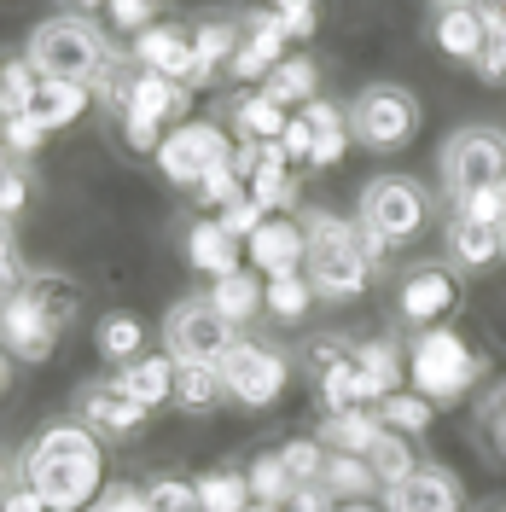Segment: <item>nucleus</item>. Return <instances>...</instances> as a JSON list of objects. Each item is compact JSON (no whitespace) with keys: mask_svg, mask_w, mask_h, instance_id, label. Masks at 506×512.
<instances>
[{"mask_svg":"<svg viewBox=\"0 0 506 512\" xmlns=\"http://www.w3.org/2000/svg\"><path fill=\"white\" fill-rule=\"evenodd\" d=\"M349 123H338V128H315V158H309V169H332V163H344V152H349Z\"/></svg>","mask_w":506,"mask_h":512,"instance_id":"54","label":"nucleus"},{"mask_svg":"<svg viewBox=\"0 0 506 512\" xmlns=\"http://www.w3.org/2000/svg\"><path fill=\"white\" fill-rule=\"evenodd\" d=\"M355 367H361V384H367V402L379 408L384 396L408 390V344L396 332H379V338H361L355 344Z\"/></svg>","mask_w":506,"mask_h":512,"instance_id":"18","label":"nucleus"},{"mask_svg":"<svg viewBox=\"0 0 506 512\" xmlns=\"http://www.w3.org/2000/svg\"><path fill=\"white\" fill-rule=\"evenodd\" d=\"M355 222L367 227L379 245L402 251V245H413V239L425 233L431 198H425V187H419L413 175H373V181L361 187V198H355Z\"/></svg>","mask_w":506,"mask_h":512,"instance_id":"5","label":"nucleus"},{"mask_svg":"<svg viewBox=\"0 0 506 512\" xmlns=\"http://www.w3.org/2000/svg\"><path fill=\"white\" fill-rule=\"evenodd\" d=\"M285 18V30H291V41H309V35L320 30V12H315V0H285V6H274Z\"/></svg>","mask_w":506,"mask_h":512,"instance_id":"55","label":"nucleus"},{"mask_svg":"<svg viewBox=\"0 0 506 512\" xmlns=\"http://www.w3.org/2000/svg\"><path fill=\"white\" fill-rule=\"evenodd\" d=\"M239 35H245V24H239V18H204V24L192 30V47H198V88H210L216 76H227V70H233Z\"/></svg>","mask_w":506,"mask_h":512,"instance_id":"26","label":"nucleus"},{"mask_svg":"<svg viewBox=\"0 0 506 512\" xmlns=\"http://www.w3.org/2000/svg\"><path fill=\"white\" fill-rule=\"evenodd\" d=\"M466 303V286H460V268L454 262H419L408 268V280L396 291V315L408 320L413 332H431V326H448Z\"/></svg>","mask_w":506,"mask_h":512,"instance_id":"11","label":"nucleus"},{"mask_svg":"<svg viewBox=\"0 0 506 512\" xmlns=\"http://www.w3.org/2000/svg\"><path fill=\"white\" fill-rule=\"evenodd\" d=\"M501 251H506V227H501Z\"/></svg>","mask_w":506,"mask_h":512,"instance_id":"62","label":"nucleus"},{"mask_svg":"<svg viewBox=\"0 0 506 512\" xmlns=\"http://www.w3.org/2000/svg\"><path fill=\"white\" fill-rule=\"evenodd\" d=\"M192 483H198V507L204 512H251L256 507L245 466H216V472H198Z\"/></svg>","mask_w":506,"mask_h":512,"instance_id":"34","label":"nucleus"},{"mask_svg":"<svg viewBox=\"0 0 506 512\" xmlns=\"http://www.w3.org/2000/svg\"><path fill=\"white\" fill-rule=\"evenodd\" d=\"M0 344L12 361H24V367H41L47 355L59 350V332L47 326V315L35 309L30 297L18 291V297H6V309H0Z\"/></svg>","mask_w":506,"mask_h":512,"instance_id":"17","label":"nucleus"},{"mask_svg":"<svg viewBox=\"0 0 506 512\" xmlns=\"http://www.w3.org/2000/svg\"><path fill=\"white\" fill-rule=\"evenodd\" d=\"M88 105H94V82H47V76H41V94H35L30 117H41V128L53 134V128L82 123Z\"/></svg>","mask_w":506,"mask_h":512,"instance_id":"29","label":"nucleus"},{"mask_svg":"<svg viewBox=\"0 0 506 512\" xmlns=\"http://www.w3.org/2000/svg\"><path fill=\"white\" fill-rule=\"evenodd\" d=\"M24 204H30V169L18 158H6V169H0V216H6V227L24 216Z\"/></svg>","mask_w":506,"mask_h":512,"instance_id":"47","label":"nucleus"},{"mask_svg":"<svg viewBox=\"0 0 506 512\" xmlns=\"http://www.w3.org/2000/svg\"><path fill=\"white\" fill-rule=\"evenodd\" d=\"M94 350H99V361L128 367L134 355H146V320L134 315V309H105L94 320Z\"/></svg>","mask_w":506,"mask_h":512,"instance_id":"27","label":"nucleus"},{"mask_svg":"<svg viewBox=\"0 0 506 512\" xmlns=\"http://www.w3.org/2000/svg\"><path fill=\"white\" fill-rule=\"evenodd\" d=\"M24 297H30V303L41 309V315H47V326H53L59 338L70 332V326H76V320H82V286H76L70 274L35 268V274H30V286H24Z\"/></svg>","mask_w":506,"mask_h":512,"instance_id":"22","label":"nucleus"},{"mask_svg":"<svg viewBox=\"0 0 506 512\" xmlns=\"http://www.w3.org/2000/svg\"><path fill=\"white\" fill-rule=\"evenodd\" d=\"M315 437L332 454H373V443L384 437V419L379 408H349V414H320Z\"/></svg>","mask_w":506,"mask_h":512,"instance_id":"25","label":"nucleus"},{"mask_svg":"<svg viewBox=\"0 0 506 512\" xmlns=\"http://www.w3.org/2000/svg\"><path fill=\"white\" fill-rule=\"evenodd\" d=\"M41 94V70L30 59H6L0 70V117H30Z\"/></svg>","mask_w":506,"mask_h":512,"instance_id":"40","label":"nucleus"},{"mask_svg":"<svg viewBox=\"0 0 506 512\" xmlns=\"http://www.w3.org/2000/svg\"><path fill=\"white\" fill-rule=\"evenodd\" d=\"M245 478H251V495L256 507H285L291 495H297V478H291V466H285L280 448H262L245 460Z\"/></svg>","mask_w":506,"mask_h":512,"instance_id":"35","label":"nucleus"},{"mask_svg":"<svg viewBox=\"0 0 506 512\" xmlns=\"http://www.w3.org/2000/svg\"><path fill=\"white\" fill-rule=\"evenodd\" d=\"M303 233H309L303 274L315 280L320 303H355V297H367V286H373V274L384 268L390 245H379L355 216H338V210H309L303 216Z\"/></svg>","mask_w":506,"mask_h":512,"instance_id":"2","label":"nucleus"},{"mask_svg":"<svg viewBox=\"0 0 506 512\" xmlns=\"http://www.w3.org/2000/svg\"><path fill=\"white\" fill-rule=\"evenodd\" d=\"M146 495H152V512H204V507H198V483L175 478V472L146 478Z\"/></svg>","mask_w":506,"mask_h":512,"instance_id":"44","label":"nucleus"},{"mask_svg":"<svg viewBox=\"0 0 506 512\" xmlns=\"http://www.w3.org/2000/svg\"><path fill=\"white\" fill-rule=\"evenodd\" d=\"M187 262L198 274H210V280H227V274L251 268V262H245V239H233L222 227V216H198V222L187 227Z\"/></svg>","mask_w":506,"mask_h":512,"instance_id":"20","label":"nucleus"},{"mask_svg":"<svg viewBox=\"0 0 506 512\" xmlns=\"http://www.w3.org/2000/svg\"><path fill=\"white\" fill-rule=\"evenodd\" d=\"M204 297H210V303L239 326V332H245L251 320L268 315V280H256V268H239V274H227V280H210Z\"/></svg>","mask_w":506,"mask_h":512,"instance_id":"23","label":"nucleus"},{"mask_svg":"<svg viewBox=\"0 0 506 512\" xmlns=\"http://www.w3.org/2000/svg\"><path fill=\"white\" fill-rule=\"evenodd\" d=\"M216 216H222V227L233 233V239H251L256 227L268 222V204H262L256 192H239V198H233V204H222Z\"/></svg>","mask_w":506,"mask_h":512,"instance_id":"46","label":"nucleus"},{"mask_svg":"<svg viewBox=\"0 0 506 512\" xmlns=\"http://www.w3.org/2000/svg\"><path fill=\"white\" fill-rule=\"evenodd\" d=\"M222 384H227V402L233 408H251V414H262V408H274L285 396V384H291V355L280 350V344H268V338H239L233 350H227L222 361Z\"/></svg>","mask_w":506,"mask_h":512,"instance_id":"8","label":"nucleus"},{"mask_svg":"<svg viewBox=\"0 0 506 512\" xmlns=\"http://www.w3.org/2000/svg\"><path fill=\"white\" fill-rule=\"evenodd\" d=\"M443 251H448V262H454L460 274H483V268H495V262L506 256L501 251V233H495V227L466 222V216H454V222H448Z\"/></svg>","mask_w":506,"mask_h":512,"instance_id":"24","label":"nucleus"},{"mask_svg":"<svg viewBox=\"0 0 506 512\" xmlns=\"http://www.w3.org/2000/svg\"><path fill=\"white\" fill-rule=\"evenodd\" d=\"M99 6H105V0H76V12H99Z\"/></svg>","mask_w":506,"mask_h":512,"instance_id":"59","label":"nucleus"},{"mask_svg":"<svg viewBox=\"0 0 506 512\" xmlns=\"http://www.w3.org/2000/svg\"><path fill=\"white\" fill-rule=\"evenodd\" d=\"M437 6H448V0H437Z\"/></svg>","mask_w":506,"mask_h":512,"instance_id":"64","label":"nucleus"},{"mask_svg":"<svg viewBox=\"0 0 506 512\" xmlns=\"http://www.w3.org/2000/svg\"><path fill=\"white\" fill-rule=\"evenodd\" d=\"M274 146H280V152H285L291 163H309V158H315V123H309V117L297 111V117L285 123V134L274 140Z\"/></svg>","mask_w":506,"mask_h":512,"instance_id":"53","label":"nucleus"},{"mask_svg":"<svg viewBox=\"0 0 506 512\" xmlns=\"http://www.w3.org/2000/svg\"><path fill=\"white\" fill-rule=\"evenodd\" d=\"M12 460L53 512H94V501L105 495V437L76 414L47 419Z\"/></svg>","mask_w":506,"mask_h":512,"instance_id":"1","label":"nucleus"},{"mask_svg":"<svg viewBox=\"0 0 506 512\" xmlns=\"http://www.w3.org/2000/svg\"><path fill=\"white\" fill-rule=\"evenodd\" d=\"M152 12H158V0H105V18H111L123 35L152 30Z\"/></svg>","mask_w":506,"mask_h":512,"instance_id":"51","label":"nucleus"},{"mask_svg":"<svg viewBox=\"0 0 506 512\" xmlns=\"http://www.w3.org/2000/svg\"><path fill=\"white\" fill-rule=\"evenodd\" d=\"M128 53H134L140 70H158L169 82L198 88V47H192V30H181V24H152V30H140Z\"/></svg>","mask_w":506,"mask_h":512,"instance_id":"15","label":"nucleus"},{"mask_svg":"<svg viewBox=\"0 0 506 512\" xmlns=\"http://www.w3.org/2000/svg\"><path fill=\"white\" fill-rule=\"evenodd\" d=\"M320 303L315 280L297 268V274H274L268 280V315L280 320V326H297V320H309V309Z\"/></svg>","mask_w":506,"mask_h":512,"instance_id":"38","label":"nucleus"},{"mask_svg":"<svg viewBox=\"0 0 506 512\" xmlns=\"http://www.w3.org/2000/svg\"><path fill=\"white\" fill-rule=\"evenodd\" d=\"M94 512H152V495H146V483H105Z\"/></svg>","mask_w":506,"mask_h":512,"instance_id":"52","label":"nucleus"},{"mask_svg":"<svg viewBox=\"0 0 506 512\" xmlns=\"http://www.w3.org/2000/svg\"><path fill=\"white\" fill-rule=\"evenodd\" d=\"M472 448L483 460H495L506 466V379L489 384L483 396H477V414H472Z\"/></svg>","mask_w":506,"mask_h":512,"instance_id":"33","label":"nucleus"},{"mask_svg":"<svg viewBox=\"0 0 506 512\" xmlns=\"http://www.w3.org/2000/svg\"><path fill=\"white\" fill-rule=\"evenodd\" d=\"M268 6H285V0H268Z\"/></svg>","mask_w":506,"mask_h":512,"instance_id":"63","label":"nucleus"},{"mask_svg":"<svg viewBox=\"0 0 506 512\" xmlns=\"http://www.w3.org/2000/svg\"><path fill=\"white\" fill-rule=\"evenodd\" d=\"M233 146H239V134H227L222 123H181V128H169L163 134V146H158V175L169 181V187H192L198 192V181L210 175V169H222L227 158H233Z\"/></svg>","mask_w":506,"mask_h":512,"instance_id":"10","label":"nucleus"},{"mask_svg":"<svg viewBox=\"0 0 506 512\" xmlns=\"http://www.w3.org/2000/svg\"><path fill=\"white\" fill-rule=\"evenodd\" d=\"M251 512H280V507H251Z\"/></svg>","mask_w":506,"mask_h":512,"instance_id":"61","label":"nucleus"},{"mask_svg":"<svg viewBox=\"0 0 506 512\" xmlns=\"http://www.w3.org/2000/svg\"><path fill=\"white\" fill-rule=\"evenodd\" d=\"M384 512H466V483L443 460H419V472L384 489Z\"/></svg>","mask_w":506,"mask_h":512,"instance_id":"14","label":"nucleus"},{"mask_svg":"<svg viewBox=\"0 0 506 512\" xmlns=\"http://www.w3.org/2000/svg\"><path fill=\"white\" fill-rule=\"evenodd\" d=\"M367 460H373V472H379L384 489H396L402 478H413V472H419V448H413V437H402V431H384Z\"/></svg>","mask_w":506,"mask_h":512,"instance_id":"41","label":"nucleus"},{"mask_svg":"<svg viewBox=\"0 0 506 512\" xmlns=\"http://www.w3.org/2000/svg\"><path fill=\"white\" fill-rule=\"evenodd\" d=\"M251 192L268 204V216H291V210H297L303 187H297L291 158H285L280 146H268V152H262V163H256V175H251Z\"/></svg>","mask_w":506,"mask_h":512,"instance_id":"31","label":"nucleus"},{"mask_svg":"<svg viewBox=\"0 0 506 512\" xmlns=\"http://www.w3.org/2000/svg\"><path fill=\"white\" fill-rule=\"evenodd\" d=\"M24 59L47 76V82H94L105 59H111V41L88 12H59V18H41L24 41Z\"/></svg>","mask_w":506,"mask_h":512,"instance_id":"3","label":"nucleus"},{"mask_svg":"<svg viewBox=\"0 0 506 512\" xmlns=\"http://www.w3.org/2000/svg\"><path fill=\"white\" fill-rule=\"evenodd\" d=\"M472 6L489 18V24H506V0H472Z\"/></svg>","mask_w":506,"mask_h":512,"instance_id":"57","label":"nucleus"},{"mask_svg":"<svg viewBox=\"0 0 506 512\" xmlns=\"http://www.w3.org/2000/svg\"><path fill=\"white\" fill-rule=\"evenodd\" d=\"M280 454H285V466H291V478H297V489L320 483L326 478V460H332V448L320 443L315 431H309V437H285Z\"/></svg>","mask_w":506,"mask_h":512,"instance_id":"42","label":"nucleus"},{"mask_svg":"<svg viewBox=\"0 0 506 512\" xmlns=\"http://www.w3.org/2000/svg\"><path fill=\"white\" fill-rule=\"evenodd\" d=\"M379 419H384V431H402V437H431V425H437V402L431 396H419V390H396V396H384L379 402Z\"/></svg>","mask_w":506,"mask_h":512,"instance_id":"37","label":"nucleus"},{"mask_svg":"<svg viewBox=\"0 0 506 512\" xmlns=\"http://www.w3.org/2000/svg\"><path fill=\"white\" fill-rule=\"evenodd\" d=\"M320 489H326L332 501H379L384 483H379V472H373V460H367V454H332Z\"/></svg>","mask_w":506,"mask_h":512,"instance_id":"32","label":"nucleus"},{"mask_svg":"<svg viewBox=\"0 0 506 512\" xmlns=\"http://www.w3.org/2000/svg\"><path fill=\"white\" fill-rule=\"evenodd\" d=\"M454 216H466V222L495 227V233H501V227H506V181H501V187H477V192H466V198L454 204Z\"/></svg>","mask_w":506,"mask_h":512,"instance_id":"45","label":"nucleus"},{"mask_svg":"<svg viewBox=\"0 0 506 512\" xmlns=\"http://www.w3.org/2000/svg\"><path fill=\"white\" fill-rule=\"evenodd\" d=\"M227 402V384H222V367H210V361H181V373H175V408L181 414H216Z\"/></svg>","mask_w":506,"mask_h":512,"instance_id":"30","label":"nucleus"},{"mask_svg":"<svg viewBox=\"0 0 506 512\" xmlns=\"http://www.w3.org/2000/svg\"><path fill=\"white\" fill-rule=\"evenodd\" d=\"M483 512H506V501H489V507H483Z\"/></svg>","mask_w":506,"mask_h":512,"instance_id":"60","label":"nucleus"},{"mask_svg":"<svg viewBox=\"0 0 506 512\" xmlns=\"http://www.w3.org/2000/svg\"><path fill=\"white\" fill-rule=\"evenodd\" d=\"M332 512H384V501H338Z\"/></svg>","mask_w":506,"mask_h":512,"instance_id":"58","label":"nucleus"},{"mask_svg":"<svg viewBox=\"0 0 506 512\" xmlns=\"http://www.w3.org/2000/svg\"><path fill=\"white\" fill-rule=\"evenodd\" d=\"M47 146V128H41V117H6V158H35Z\"/></svg>","mask_w":506,"mask_h":512,"instance_id":"49","label":"nucleus"},{"mask_svg":"<svg viewBox=\"0 0 506 512\" xmlns=\"http://www.w3.org/2000/svg\"><path fill=\"white\" fill-rule=\"evenodd\" d=\"M349 134L367 152H408L419 134V99L402 82H367L349 99Z\"/></svg>","mask_w":506,"mask_h":512,"instance_id":"6","label":"nucleus"},{"mask_svg":"<svg viewBox=\"0 0 506 512\" xmlns=\"http://www.w3.org/2000/svg\"><path fill=\"white\" fill-rule=\"evenodd\" d=\"M355 344H361V338H344V332H320V338H309V344H303V355H297L303 379L315 384L320 373H332L338 361H349V355H355Z\"/></svg>","mask_w":506,"mask_h":512,"instance_id":"43","label":"nucleus"},{"mask_svg":"<svg viewBox=\"0 0 506 512\" xmlns=\"http://www.w3.org/2000/svg\"><path fill=\"white\" fill-rule=\"evenodd\" d=\"M443 192L460 204L477 187H501L506 181V128L495 123H466L443 140V158H437Z\"/></svg>","mask_w":506,"mask_h":512,"instance_id":"7","label":"nucleus"},{"mask_svg":"<svg viewBox=\"0 0 506 512\" xmlns=\"http://www.w3.org/2000/svg\"><path fill=\"white\" fill-rule=\"evenodd\" d=\"M291 117H297V111H285L280 99L262 94V88H256V94H239V99H233V134H239V140H262V146H274V140L285 134V123H291Z\"/></svg>","mask_w":506,"mask_h":512,"instance_id":"28","label":"nucleus"},{"mask_svg":"<svg viewBox=\"0 0 506 512\" xmlns=\"http://www.w3.org/2000/svg\"><path fill=\"white\" fill-rule=\"evenodd\" d=\"M483 35H489V18L477 12L472 0H448V6H437V18H431V41L454 64H472L483 53Z\"/></svg>","mask_w":506,"mask_h":512,"instance_id":"21","label":"nucleus"},{"mask_svg":"<svg viewBox=\"0 0 506 512\" xmlns=\"http://www.w3.org/2000/svg\"><path fill=\"white\" fill-rule=\"evenodd\" d=\"M483 355L454 332V326H431V332H413L408 344V384L419 396H431L437 408L466 402L477 384H483Z\"/></svg>","mask_w":506,"mask_h":512,"instance_id":"4","label":"nucleus"},{"mask_svg":"<svg viewBox=\"0 0 506 512\" xmlns=\"http://www.w3.org/2000/svg\"><path fill=\"white\" fill-rule=\"evenodd\" d=\"M315 408H320V414L373 408V402H367V384H361V367H355V355H349V361H338L332 373H320V379H315Z\"/></svg>","mask_w":506,"mask_h":512,"instance_id":"36","label":"nucleus"},{"mask_svg":"<svg viewBox=\"0 0 506 512\" xmlns=\"http://www.w3.org/2000/svg\"><path fill=\"white\" fill-rule=\"evenodd\" d=\"M262 94H274L285 111H291V105H309V99H320V64L303 59V53H291V59L262 82Z\"/></svg>","mask_w":506,"mask_h":512,"instance_id":"39","label":"nucleus"},{"mask_svg":"<svg viewBox=\"0 0 506 512\" xmlns=\"http://www.w3.org/2000/svg\"><path fill=\"white\" fill-rule=\"evenodd\" d=\"M477 82H506V24H489L483 35V53L472 59Z\"/></svg>","mask_w":506,"mask_h":512,"instance_id":"50","label":"nucleus"},{"mask_svg":"<svg viewBox=\"0 0 506 512\" xmlns=\"http://www.w3.org/2000/svg\"><path fill=\"white\" fill-rule=\"evenodd\" d=\"M245 35H239V53H233V82H268L285 59H291V30H285V18L274 6H256L239 18Z\"/></svg>","mask_w":506,"mask_h":512,"instance_id":"13","label":"nucleus"},{"mask_svg":"<svg viewBox=\"0 0 506 512\" xmlns=\"http://www.w3.org/2000/svg\"><path fill=\"white\" fill-rule=\"evenodd\" d=\"M332 507H338V501H332V495H326L320 483H309V489H297V495H291V501H285L280 512H332Z\"/></svg>","mask_w":506,"mask_h":512,"instance_id":"56","label":"nucleus"},{"mask_svg":"<svg viewBox=\"0 0 506 512\" xmlns=\"http://www.w3.org/2000/svg\"><path fill=\"white\" fill-rule=\"evenodd\" d=\"M245 262H251L262 280H274V274H297V268L309 262V233H303V222H291V216H268V222L245 239Z\"/></svg>","mask_w":506,"mask_h":512,"instance_id":"16","label":"nucleus"},{"mask_svg":"<svg viewBox=\"0 0 506 512\" xmlns=\"http://www.w3.org/2000/svg\"><path fill=\"white\" fill-rule=\"evenodd\" d=\"M0 512H53L41 501V489H35L24 472H18V460L6 466V489H0Z\"/></svg>","mask_w":506,"mask_h":512,"instance_id":"48","label":"nucleus"},{"mask_svg":"<svg viewBox=\"0 0 506 512\" xmlns=\"http://www.w3.org/2000/svg\"><path fill=\"white\" fill-rule=\"evenodd\" d=\"M158 338H163V350L175 355V361H210V367H222L227 350H233L245 332H239L210 297H181V303H169Z\"/></svg>","mask_w":506,"mask_h":512,"instance_id":"9","label":"nucleus"},{"mask_svg":"<svg viewBox=\"0 0 506 512\" xmlns=\"http://www.w3.org/2000/svg\"><path fill=\"white\" fill-rule=\"evenodd\" d=\"M175 373H181V361L169 350H146V355H134L128 367H117L111 379L123 384L146 414H158V408H175Z\"/></svg>","mask_w":506,"mask_h":512,"instance_id":"19","label":"nucleus"},{"mask_svg":"<svg viewBox=\"0 0 506 512\" xmlns=\"http://www.w3.org/2000/svg\"><path fill=\"white\" fill-rule=\"evenodd\" d=\"M70 414L82 419L88 431H99L105 443H134L146 425H152V414L128 396L117 379H88L76 384V396H70Z\"/></svg>","mask_w":506,"mask_h":512,"instance_id":"12","label":"nucleus"}]
</instances>
